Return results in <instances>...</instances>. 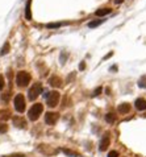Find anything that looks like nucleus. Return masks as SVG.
I'll list each match as a JSON object with an SVG mask.
<instances>
[{"instance_id": "nucleus-22", "label": "nucleus", "mask_w": 146, "mask_h": 157, "mask_svg": "<svg viewBox=\"0 0 146 157\" xmlns=\"http://www.w3.org/2000/svg\"><path fill=\"white\" fill-rule=\"evenodd\" d=\"M7 131H8V126L3 122H0V133H6Z\"/></svg>"}, {"instance_id": "nucleus-26", "label": "nucleus", "mask_w": 146, "mask_h": 157, "mask_svg": "<svg viewBox=\"0 0 146 157\" xmlns=\"http://www.w3.org/2000/svg\"><path fill=\"white\" fill-rule=\"evenodd\" d=\"M6 157H25L24 153H13V154H9V156H6Z\"/></svg>"}, {"instance_id": "nucleus-28", "label": "nucleus", "mask_w": 146, "mask_h": 157, "mask_svg": "<svg viewBox=\"0 0 146 157\" xmlns=\"http://www.w3.org/2000/svg\"><path fill=\"white\" fill-rule=\"evenodd\" d=\"M79 69H80V70H84V69H86V63L82 62V63L79 65Z\"/></svg>"}, {"instance_id": "nucleus-1", "label": "nucleus", "mask_w": 146, "mask_h": 157, "mask_svg": "<svg viewBox=\"0 0 146 157\" xmlns=\"http://www.w3.org/2000/svg\"><path fill=\"white\" fill-rule=\"evenodd\" d=\"M42 111H43V104H41V103H34V104L29 108L28 117L32 122H36V120H38V117L42 114Z\"/></svg>"}, {"instance_id": "nucleus-6", "label": "nucleus", "mask_w": 146, "mask_h": 157, "mask_svg": "<svg viewBox=\"0 0 146 157\" xmlns=\"http://www.w3.org/2000/svg\"><path fill=\"white\" fill-rule=\"evenodd\" d=\"M58 119H59V114H57V112H48L45 115V122L49 126H54L58 122Z\"/></svg>"}, {"instance_id": "nucleus-31", "label": "nucleus", "mask_w": 146, "mask_h": 157, "mask_svg": "<svg viewBox=\"0 0 146 157\" xmlns=\"http://www.w3.org/2000/svg\"><path fill=\"white\" fill-rule=\"evenodd\" d=\"M124 0H115V4H121Z\"/></svg>"}, {"instance_id": "nucleus-9", "label": "nucleus", "mask_w": 146, "mask_h": 157, "mask_svg": "<svg viewBox=\"0 0 146 157\" xmlns=\"http://www.w3.org/2000/svg\"><path fill=\"white\" fill-rule=\"evenodd\" d=\"M130 108H132V106L129 104V103H121L120 106H118V112H120L121 115H126L130 112Z\"/></svg>"}, {"instance_id": "nucleus-15", "label": "nucleus", "mask_w": 146, "mask_h": 157, "mask_svg": "<svg viewBox=\"0 0 146 157\" xmlns=\"http://www.w3.org/2000/svg\"><path fill=\"white\" fill-rule=\"evenodd\" d=\"M105 122L108 124H113L116 122V115L113 114V112H108V114L105 115Z\"/></svg>"}, {"instance_id": "nucleus-13", "label": "nucleus", "mask_w": 146, "mask_h": 157, "mask_svg": "<svg viewBox=\"0 0 146 157\" xmlns=\"http://www.w3.org/2000/svg\"><path fill=\"white\" fill-rule=\"evenodd\" d=\"M112 12V8H100V9H97L96 11V16L99 17H103V16H107V15H109Z\"/></svg>"}, {"instance_id": "nucleus-19", "label": "nucleus", "mask_w": 146, "mask_h": 157, "mask_svg": "<svg viewBox=\"0 0 146 157\" xmlns=\"http://www.w3.org/2000/svg\"><path fill=\"white\" fill-rule=\"evenodd\" d=\"M138 87L146 89V75H142V77L138 79Z\"/></svg>"}, {"instance_id": "nucleus-8", "label": "nucleus", "mask_w": 146, "mask_h": 157, "mask_svg": "<svg viewBox=\"0 0 146 157\" xmlns=\"http://www.w3.org/2000/svg\"><path fill=\"white\" fill-rule=\"evenodd\" d=\"M134 107L138 110V111H143V110H146V100L143 99V98H138V99H136Z\"/></svg>"}, {"instance_id": "nucleus-14", "label": "nucleus", "mask_w": 146, "mask_h": 157, "mask_svg": "<svg viewBox=\"0 0 146 157\" xmlns=\"http://www.w3.org/2000/svg\"><path fill=\"white\" fill-rule=\"evenodd\" d=\"M9 117H11V112L8 110H0V120L1 122H6Z\"/></svg>"}, {"instance_id": "nucleus-21", "label": "nucleus", "mask_w": 146, "mask_h": 157, "mask_svg": "<svg viewBox=\"0 0 146 157\" xmlns=\"http://www.w3.org/2000/svg\"><path fill=\"white\" fill-rule=\"evenodd\" d=\"M9 49H11V46H9V44L8 42H6L4 44V46H3V49L0 50V56H6L7 53L9 51Z\"/></svg>"}, {"instance_id": "nucleus-25", "label": "nucleus", "mask_w": 146, "mask_h": 157, "mask_svg": "<svg viewBox=\"0 0 146 157\" xmlns=\"http://www.w3.org/2000/svg\"><path fill=\"white\" fill-rule=\"evenodd\" d=\"M108 157H118V152L117 151H111L108 153Z\"/></svg>"}, {"instance_id": "nucleus-24", "label": "nucleus", "mask_w": 146, "mask_h": 157, "mask_svg": "<svg viewBox=\"0 0 146 157\" xmlns=\"http://www.w3.org/2000/svg\"><path fill=\"white\" fill-rule=\"evenodd\" d=\"M4 86H6V82H4V77H3V75H0V91L4 89Z\"/></svg>"}, {"instance_id": "nucleus-29", "label": "nucleus", "mask_w": 146, "mask_h": 157, "mask_svg": "<svg viewBox=\"0 0 146 157\" xmlns=\"http://www.w3.org/2000/svg\"><path fill=\"white\" fill-rule=\"evenodd\" d=\"M105 94L107 95H111V89H109V87H107V89H105Z\"/></svg>"}, {"instance_id": "nucleus-2", "label": "nucleus", "mask_w": 146, "mask_h": 157, "mask_svg": "<svg viewBox=\"0 0 146 157\" xmlns=\"http://www.w3.org/2000/svg\"><path fill=\"white\" fill-rule=\"evenodd\" d=\"M32 77L28 72H19L16 74V85L20 86V87H25L28 86V83L30 82Z\"/></svg>"}, {"instance_id": "nucleus-16", "label": "nucleus", "mask_w": 146, "mask_h": 157, "mask_svg": "<svg viewBox=\"0 0 146 157\" xmlns=\"http://www.w3.org/2000/svg\"><path fill=\"white\" fill-rule=\"evenodd\" d=\"M62 152L69 157H79V153H76V152L71 151V149H69V148H62Z\"/></svg>"}, {"instance_id": "nucleus-7", "label": "nucleus", "mask_w": 146, "mask_h": 157, "mask_svg": "<svg viewBox=\"0 0 146 157\" xmlns=\"http://www.w3.org/2000/svg\"><path fill=\"white\" fill-rule=\"evenodd\" d=\"M109 145H111V135H109V132H107V133L104 135L103 137H101L100 147H99V149H100L101 152H104V151H107V149H108Z\"/></svg>"}, {"instance_id": "nucleus-17", "label": "nucleus", "mask_w": 146, "mask_h": 157, "mask_svg": "<svg viewBox=\"0 0 146 157\" xmlns=\"http://www.w3.org/2000/svg\"><path fill=\"white\" fill-rule=\"evenodd\" d=\"M105 20H103V19H99V20H94V21H91V23H88V26L91 29H94V28H96V26H99L100 24H103Z\"/></svg>"}, {"instance_id": "nucleus-10", "label": "nucleus", "mask_w": 146, "mask_h": 157, "mask_svg": "<svg viewBox=\"0 0 146 157\" xmlns=\"http://www.w3.org/2000/svg\"><path fill=\"white\" fill-rule=\"evenodd\" d=\"M49 83H50L53 87H61V86H62V79H61L58 75H53V77H50V79H49Z\"/></svg>"}, {"instance_id": "nucleus-3", "label": "nucleus", "mask_w": 146, "mask_h": 157, "mask_svg": "<svg viewBox=\"0 0 146 157\" xmlns=\"http://www.w3.org/2000/svg\"><path fill=\"white\" fill-rule=\"evenodd\" d=\"M41 92H42V85L38 83V82L33 83V86L28 90V99L29 100H36Z\"/></svg>"}, {"instance_id": "nucleus-27", "label": "nucleus", "mask_w": 146, "mask_h": 157, "mask_svg": "<svg viewBox=\"0 0 146 157\" xmlns=\"http://www.w3.org/2000/svg\"><path fill=\"white\" fill-rule=\"evenodd\" d=\"M112 56H113V51H109V53H108L107 56H104L103 60H108V58H109V57H112Z\"/></svg>"}, {"instance_id": "nucleus-18", "label": "nucleus", "mask_w": 146, "mask_h": 157, "mask_svg": "<svg viewBox=\"0 0 146 157\" xmlns=\"http://www.w3.org/2000/svg\"><path fill=\"white\" fill-rule=\"evenodd\" d=\"M67 23H52V24H48V28L49 29H55V28H61L62 25H66Z\"/></svg>"}, {"instance_id": "nucleus-4", "label": "nucleus", "mask_w": 146, "mask_h": 157, "mask_svg": "<svg viewBox=\"0 0 146 157\" xmlns=\"http://www.w3.org/2000/svg\"><path fill=\"white\" fill-rule=\"evenodd\" d=\"M14 110L17 112H20V114H23L24 111H25V107H26V103H25V98H24L23 94H17L16 97H14Z\"/></svg>"}, {"instance_id": "nucleus-23", "label": "nucleus", "mask_w": 146, "mask_h": 157, "mask_svg": "<svg viewBox=\"0 0 146 157\" xmlns=\"http://www.w3.org/2000/svg\"><path fill=\"white\" fill-rule=\"evenodd\" d=\"M101 91H103V87H101V86H99V87H96V89L94 90V92L91 94V97H97L99 94H101Z\"/></svg>"}, {"instance_id": "nucleus-5", "label": "nucleus", "mask_w": 146, "mask_h": 157, "mask_svg": "<svg viewBox=\"0 0 146 157\" xmlns=\"http://www.w3.org/2000/svg\"><path fill=\"white\" fill-rule=\"evenodd\" d=\"M59 92L58 91H52L49 92V95H46V102H48V106L54 108V107L58 106V102H59Z\"/></svg>"}, {"instance_id": "nucleus-12", "label": "nucleus", "mask_w": 146, "mask_h": 157, "mask_svg": "<svg viewBox=\"0 0 146 157\" xmlns=\"http://www.w3.org/2000/svg\"><path fill=\"white\" fill-rule=\"evenodd\" d=\"M30 6H32V0H28V1H26V7H25V19H26V20H29V21L32 20V9H30Z\"/></svg>"}, {"instance_id": "nucleus-30", "label": "nucleus", "mask_w": 146, "mask_h": 157, "mask_svg": "<svg viewBox=\"0 0 146 157\" xmlns=\"http://www.w3.org/2000/svg\"><path fill=\"white\" fill-rule=\"evenodd\" d=\"M109 70H111V72H117V66H113V67H111Z\"/></svg>"}, {"instance_id": "nucleus-20", "label": "nucleus", "mask_w": 146, "mask_h": 157, "mask_svg": "<svg viewBox=\"0 0 146 157\" xmlns=\"http://www.w3.org/2000/svg\"><path fill=\"white\" fill-rule=\"evenodd\" d=\"M67 58H69V53H67V51H62V53H61V57H59V62L63 65V63L67 61Z\"/></svg>"}, {"instance_id": "nucleus-11", "label": "nucleus", "mask_w": 146, "mask_h": 157, "mask_svg": "<svg viewBox=\"0 0 146 157\" xmlns=\"http://www.w3.org/2000/svg\"><path fill=\"white\" fill-rule=\"evenodd\" d=\"M13 124H14L16 127H19V128H23V127H25L26 122L23 119V117L16 116V117H13Z\"/></svg>"}]
</instances>
